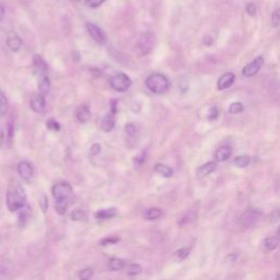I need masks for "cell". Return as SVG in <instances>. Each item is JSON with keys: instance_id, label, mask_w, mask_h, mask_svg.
Here are the masks:
<instances>
[{"instance_id": "25", "label": "cell", "mask_w": 280, "mask_h": 280, "mask_svg": "<svg viewBox=\"0 0 280 280\" xmlns=\"http://www.w3.org/2000/svg\"><path fill=\"white\" fill-rule=\"evenodd\" d=\"M30 210H31V208L28 207V206H25L22 208V209H20V213H19V225H20L21 227H23L25 225V222L28 220V218H30Z\"/></svg>"}, {"instance_id": "34", "label": "cell", "mask_w": 280, "mask_h": 280, "mask_svg": "<svg viewBox=\"0 0 280 280\" xmlns=\"http://www.w3.org/2000/svg\"><path fill=\"white\" fill-rule=\"evenodd\" d=\"M84 1L90 8H98L105 2V0H84Z\"/></svg>"}, {"instance_id": "19", "label": "cell", "mask_w": 280, "mask_h": 280, "mask_svg": "<svg viewBox=\"0 0 280 280\" xmlns=\"http://www.w3.org/2000/svg\"><path fill=\"white\" fill-rule=\"evenodd\" d=\"M51 90V81L47 76H42L39 80V94L43 97H46L50 93Z\"/></svg>"}, {"instance_id": "40", "label": "cell", "mask_w": 280, "mask_h": 280, "mask_svg": "<svg viewBox=\"0 0 280 280\" xmlns=\"http://www.w3.org/2000/svg\"><path fill=\"white\" fill-rule=\"evenodd\" d=\"M145 160H146V153L145 151H142V153L139 154V155H137L136 158H135V163L136 164H142L145 162Z\"/></svg>"}, {"instance_id": "23", "label": "cell", "mask_w": 280, "mask_h": 280, "mask_svg": "<svg viewBox=\"0 0 280 280\" xmlns=\"http://www.w3.org/2000/svg\"><path fill=\"white\" fill-rule=\"evenodd\" d=\"M125 265H126V263H125L124 259L114 257L110 260V263H108V267H110L112 272H118V270L124 269Z\"/></svg>"}, {"instance_id": "16", "label": "cell", "mask_w": 280, "mask_h": 280, "mask_svg": "<svg viewBox=\"0 0 280 280\" xmlns=\"http://www.w3.org/2000/svg\"><path fill=\"white\" fill-rule=\"evenodd\" d=\"M231 154H232V150H231L230 147L222 146L216 151L215 158L218 162H225V161L230 159Z\"/></svg>"}, {"instance_id": "31", "label": "cell", "mask_w": 280, "mask_h": 280, "mask_svg": "<svg viewBox=\"0 0 280 280\" xmlns=\"http://www.w3.org/2000/svg\"><path fill=\"white\" fill-rule=\"evenodd\" d=\"M244 110V106H243V104L240 103V102H234V103H232L230 107H229V112L231 114H238V113H241V112H243Z\"/></svg>"}, {"instance_id": "11", "label": "cell", "mask_w": 280, "mask_h": 280, "mask_svg": "<svg viewBox=\"0 0 280 280\" xmlns=\"http://www.w3.org/2000/svg\"><path fill=\"white\" fill-rule=\"evenodd\" d=\"M7 45L12 51H19L22 46V40L17 33L10 32L7 36Z\"/></svg>"}, {"instance_id": "39", "label": "cell", "mask_w": 280, "mask_h": 280, "mask_svg": "<svg viewBox=\"0 0 280 280\" xmlns=\"http://www.w3.org/2000/svg\"><path fill=\"white\" fill-rule=\"evenodd\" d=\"M280 219V210L276 209L274 210L272 213L269 215V221L270 222H276Z\"/></svg>"}, {"instance_id": "30", "label": "cell", "mask_w": 280, "mask_h": 280, "mask_svg": "<svg viewBox=\"0 0 280 280\" xmlns=\"http://www.w3.org/2000/svg\"><path fill=\"white\" fill-rule=\"evenodd\" d=\"M188 255H189V249H187V248L179 249L174 253V256L177 257L178 260H183V259L186 258Z\"/></svg>"}, {"instance_id": "14", "label": "cell", "mask_w": 280, "mask_h": 280, "mask_svg": "<svg viewBox=\"0 0 280 280\" xmlns=\"http://www.w3.org/2000/svg\"><path fill=\"white\" fill-rule=\"evenodd\" d=\"M115 112L111 111L110 113L105 115L101 123V129L105 132H110L113 130L114 126H115Z\"/></svg>"}, {"instance_id": "7", "label": "cell", "mask_w": 280, "mask_h": 280, "mask_svg": "<svg viewBox=\"0 0 280 280\" xmlns=\"http://www.w3.org/2000/svg\"><path fill=\"white\" fill-rule=\"evenodd\" d=\"M263 65H264L263 57L262 56L256 57L254 60L244 66V68L242 69V75H243L244 77H253V76L257 75L259 73V70L262 69Z\"/></svg>"}, {"instance_id": "43", "label": "cell", "mask_w": 280, "mask_h": 280, "mask_svg": "<svg viewBox=\"0 0 280 280\" xmlns=\"http://www.w3.org/2000/svg\"><path fill=\"white\" fill-rule=\"evenodd\" d=\"M4 12H6V10H4V7H3V4L0 2V22H1L3 20V18H4Z\"/></svg>"}, {"instance_id": "32", "label": "cell", "mask_w": 280, "mask_h": 280, "mask_svg": "<svg viewBox=\"0 0 280 280\" xmlns=\"http://www.w3.org/2000/svg\"><path fill=\"white\" fill-rule=\"evenodd\" d=\"M83 217H84V211L82 209H80V208H76V209L71 212V219L74 221L81 220L83 219Z\"/></svg>"}, {"instance_id": "22", "label": "cell", "mask_w": 280, "mask_h": 280, "mask_svg": "<svg viewBox=\"0 0 280 280\" xmlns=\"http://www.w3.org/2000/svg\"><path fill=\"white\" fill-rule=\"evenodd\" d=\"M279 242L280 241L277 239V236H269V238L265 239L264 241L265 250H266L267 252H273V251H275L278 248Z\"/></svg>"}, {"instance_id": "38", "label": "cell", "mask_w": 280, "mask_h": 280, "mask_svg": "<svg viewBox=\"0 0 280 280\" xmlns=\"http://www.w3.org/2000/svg\"><path fill=\"white\" fill-rule=\"evenodd\" d=\"M125 131L129 137H134L136 135V126L132 124H127L125 127Z\"/></svg>"}, {"instance_id": "47", "label": "cell", "mask_w": 280, "mask_h": 280, "mask_svg": "<svg viewBox=\"0 0 280 280\" xmlns=\"http://www.w3.org/2000/svg\"><path fill=\"white\" fill-rule=\"evenodd\" d=\"M276 280H280V273L277 275V278H276Z\"/></svg>"}, {"instance_id": "5", "label": "cell", "mask_w": 280, "mask_h": 280, "mask_svg": "<svg viewBox=\"0 0 280 280\" xmlns=\"http://www.w3.org/2000/svg\"><path fill=\"white\" fill-rule=\"evenodd\" d=\"M110 84L113 90L117 92H126L131 85V80L124 73H117L110 80Z\"/></svg>"}, {"instance_id": "12", "label": "cell", "mask_w": 280, "mask_h": 280, "mask_svg": "<svg viewBox=\"0 0 280 280\" xmlns=\"http://www.w3.org/2000/svg\"><path fill=\"white\" fill-rule=\"evenodd\" d=\"M18 172L20 174V177L26 179V181L31 179L33 177V168L27 161H21V162L18 164Z\"/></svg>"}, {"instance_id": "15", "label": "cell", "mask_w": 280, "mask_h": 280, "mask_svg": "<svg viewBox=\"0 0 280 280\" xmlns=\"http://www.w3.org/2000/svg\"><path fill=\"white\" fill-rule=\"evenodd\" d=\"M217 169V163L213 162V161H210V162H207L206 164L202 165L201 168L197 169V178H206L207 175L211 174L213 171H216Z\"/></svg>"}, {"instance_id": "2", "label": "cell", "mask_w": 280, "mask_h": 280, "mask_svg": "<svg viewBox=\"0 0 280 280\" xmlns=\"http://www.w3.org/2000/svg\"><path fill=\"white\" fill-rule=\"evenodd\" d=\"M7 207L10 212L19 211L26 205V194L18 179H11L7 189Z\"/></svg>"}, {"instance_id": "44", "label": "cell", "mask_w": 280, "mask_h": 280, "mask_svg": "<svg viewBox=\"0 0 280 280\" xmlns=\"http://www.w3.org/2000/svg\"><path fill=\"white\" fill-rule=\"evenodd\" d=\"M227 258H228V259H229V260H235L236 258H238V255H236V254H234V253H231V254H230L229 256H228V257H227Z\"/></svg>"}, {"instance_id": "1", "label": "cell", "mask_w": 280, "mask_h": 280, "mask_svg": "<svg viewBox=\"0 0 280 280\" xmlns=\"http://www.w3.org/2000/svg\"><path fill=\"white\" fill-rule=\"evenodd\" d=\"M51 194L55 199L56 212L60 216L65 215L74 198V189L71 185L67 182L57 183L51 187Z\"/></svg>"}, {"instance_id": "13", "label": "cell", "mask_w": 280, "mask_h": 280, "mask_svg": "<svg viewBox=\"0 0 280 280\" xmlns=\"http://www.w3.org/2000/svg\"><path fill=\"white\" fill-rule=\"evenodd\" d=\"M33 65H34V69L40 76H46L47 71H49V65L46 64V61L42 58V56L35 55L33 58Z\"/></svg>"}, {"instance_id": "21", "label": "cell", "mask_w": 280, "mask_h": 280, "mask_svg": "<svg viewBox=\"0 0 280 280\" xmlns=\"http://www.w3.org/2000/svg\"><path fill=\"white\" fill-rule=\"evenodd\" d=\"M163 215V212L162 210L160 209V208H155V207H153V208H149V209H147L146 212H145V218L147 220H156V219H159V218L162 217Z\"/></svg>"}, {"instance_id": "33", "label": "cell", "mask_w": 280, "mask_h": 280, "mask_svg": "<svg viewBox=\"0 0 280 280\" xmlns=\"http://www.w3.org/2000/svg\"><path fill=\"white\" fill-rule=\"evenodd\" d=\"M46 126H47V128H49V129H51V130H59L60 129L59 123L55 121L54 118H51V120L47 121Z\"/></svg>"}, {"instance_id": "17", "label": "cell", "mask_w": 280, "mask_h": 280, "mask_svg": "<svg viewBox=\"0 0 280 280\" xmlns=\"http://www.w3.org/2000/svg\"><path fill=\"white\" fill-rule=\"evenodd\" d=\"M76 117H77L78 122L80 123H87L90 121V118H91V111H90V108L88 105H81L80 106L77 113H76Z\"/></svg>"}, {"instance_id": "35", "label": "cell", "mask_w": 280, "mask_h": 280, "mask_svg": "<svg viewBox=\"0 0 280 280\" xmlns=\"http://www.w3.org/2000/svg\"><path fill=\"white\" fill-rule=\"evenodd\" d=\"M272 25L275 27L280 25V9H277V10L272 14Z\"/></svg>"}, {"instance_id": "28", "label": "cell", "mask_w": 280, "mask_h": 280, "mask_svg": "<svg viewBox=\"0 0 280 280\" xmlns=\"http://www.w3.org/2000/svg\"><path fill=\"white\" fill-rule=\"evenodd\" d=\"M120 241L121 239L118 238V236H106V238H104L101 242H100V244H101L102 246H108V245L116 244Z\"/></svg>"}, {"instance_id": "26", "label": "cell", "mask_w": 280, "mask_h": 280, "mask_svg": "<svg viewBox=\"0 0 280 280\" xmlns=\"http://www.w3.org/2000/svg\"><path fill=\"white\" fill-rule=\"evenodd\" d=\"M8 107H9L8 99L6 96H4V93L2 91H0V114L4 115L8 111Z\"/></svg>"}, {"instance_id": "37", "label": "cell", "mask_w": 280, "mask_h": 280, "mask_svg": "<svg viewBox=\"0 0 280 280\" xmlns=\"http://www.w3.org/2000/svg\"><path fill=\"white\" fill-rule=\"evenodd\" d=\"M218 117H219V110L215 106L211 107L209 110V113H208V120L215 121Z\"/></svg>"}, {"instance_id": "6", "label": "cell", "mask_w": 280, "mask_h": 280, "mask_svg": "<svg viewBox=\"0 0 280 280\" xmlns=\"http://www.w3.org/2000/svg\"><path fill=\"white\" fill-rule=\"evenodd\" d=\"M85 28H87V31L90 34V36H91L92 39L98 43V44H100V45L105 44L106 35L101 27L98 26L97 25H94V23L88 22V23H85Z\"/></svg>"}, {"instance_id": "45", "label": "cell", "mask_w": 280, "mask_h": 280, "mask_svg": "<svg viewBox=\"0 0 280 280\" xmlns=\"http://www.w3.org/2000/svg\"><path fill=\"white\" fill-rule=\"evenodd\" d=\"M2 142H3V132L0 130V148H1Z\"/></svg>"}, {"instance_id": "46", "label": "cell", "mask_w": 280, "mask_h": 280, "mask_svg": "<svg viewBox=\"0 0 280 280\" xmlns=\"http://www.w3.org/2000/svg\"><path fill=\"white\" fill-rule=\"evenodd\" d=\"M276 236H277V239L280 241V228L277 230V233H276Z\"/></svg>"}, {"instance_id": "3", "label": "cell", "mask_w": 280, "mask_h": 280, "mask_svg": "<svg viewBox=\"0 0 280 280\" xmlns=\"http://www.w3.org/2000/svg\"><path fill=\"white\" fill-rule=\"evenodd\" d=\"M146 87L153 93L162 94L170 89V81L162 74H153L146 79Z\"/></svg>"}, {"instance_id": "18", "label": "cell", "mask_w": 280, "mask_h": 280, "mask_svg": "<svg viewBox=\"0 0 280 280\" xmlns=\"http://www.w3.org/2000/svg\"><path fill=\"white\" fill-rule=\"evenodd\" d=\"M117 213L116 208H106V209H101V210H98L96 213H94V216H96L97 219L100 220H107V219H111V218L115 217Z\"/></svg>"}, {"instance_id": "9", "label": "cell", "mask_w": 280, "mask_h": 280, "mask_svg": "<svg viewBox=\"0 0 280 280\" xmlns=\"http://www.w3.org/2000/svg\"><path fill=\"white\" fill-rule=\"evenodd\" d=\"M235 81V75L233 73H226L218 79V90L224 91V90L229 89Z\"/></svg>"}, {"instance_id": "41", "label": "cell", "mask_w": 280, "mask_h": 280, "mask_svg": "<svg viewBox=\"0 0 280 280\" xmlns=\"http://www.w3.org/2000/svg\"><path fill=\"white\" fill-rule=\"evenodd\" d=\"M90 153H91L92 155H98L100 153H101V146L99 144H94L91 147V150H90Z\"/></svg>"}, {"instance_id": "8", "label": "cell", "mask_w": 280, "mask_h": 280, "mask_svg": "<svg viewBox=\"0 0 280 280\" xmlns=\"http://www.w3.org/2000/svg\"><path fill=\"white\" fill-rule=\"evenodd\" d=\"M154 45V36L151 33H144L141 34L138 41V50L142 55H146L151 51Z\"/></svg>"}, {"instance_id": "29", "label": "cell", "mask_w": 280, "mask_h": 280, "mask_svg": "<svg viewBox=\"0 0 280 280\" xmlns=\"http://www.w3.org/2000/svg\"><path fill=\"white\" fill-rule=\"evenodd\" d=\"M93 276V270L91 268L82 269L81 272L78 274V277L80 280H90Z\"/></svg>"}, {"instance_id": "10", "label": "cell", "mask_w": 280, "mask_h": 280, "mask_svg": "<svg viewBox=\"0 0 280 280\" xmlns=\"http://www.w3.org/2000/svg\"><path fill=\"white\" fill-rule=\"evenodd\" d=\"M30 105L32 110L35 113H44L46 108L45 98L41 96V94H35V96H33L31 99Z\"/></svg>"}, {"instance_id": "27", "label": "cell", "mask_w": 280, "mask_h": 280, "mask_svg": "<svg viewBox=\"0 0 280 280\" xmlns=\"http://www.w3.org/2000/svg\"><path fill=\"white\" fill-rule=\"evenodd\" d=\"M142 272V267L139 264H130L127 268V275L128 276H137Z\"/></svg>"}, {"instance_id": "24", "label": "cell", "mask_w": 280, "mask_h": 280, "mask_svg": "<svg viewBox=\"0 0 280 280\" xmlns=\"http://www.w3.org/2000/svg\"><path fill=\"white\" fill-rule=\"evenodd\" d=\"M250 163H251V158L249 155H239V156H236L233 161V164L235 165V167L240 168V169L246 168Z\"/></svg>"}, {"instance_id": "20", "label": "cell", "mask_w": 280, "mask_h": 280, "mask_svg": "<svg viewBox=\"0 0 280 280\" xmlns=\"http://www.w3.org/2000/svg\"><path fill=\"white\" fill-rule=\"evenodd\" d=\"M154 171H155L156 173H159L160 175H162V177L168 178H171L173 175L172 168H170L169 165H167V164H162V163L155 164Z\"/></svg>"}, {"instance_id": "48", "label": "cell", "mask_w": 280, "mask_h": 280, "mask_svg": "<svg viewBox=\"0 0 280 280\" xmlns=\"http://www.w3.org/2000/svg\"><path fill=\"white\" fill-rule=\"evenodd\" d=\"M71 1H79V0H71Z\"/></svg>"}, {"instance_id": "42", "label": "cell", "mask_w": 280, "mask_h": 280, "mask_svg": "<svg viewBox=\"0 0 280 280\" xmlns=\"http://www.w3.org/2000/svg\"><path fill=\"white\" fill-rule=\"evenodd\" d=\"M246 11H248V13L250 14V16H254V14L256 13V7H255V4L249 3L248 6H246Z\"/></svg>"}, {"instance_id": "36", "label": "cell", "mask_w": 280, "mask_h": 280, "mask_svg": "<svg viewBox=\"0 0 280 280\" xmlns=\"http://www.w3.org/2000/svg\"><path fill=\"white\" fill-rule=\"evenodd\" d=\"M40 207L43 210V212H46L47 208H49V198L46 197V195H42L40 198Z\"/></svg>"}, {"instance_id": "4", "label": "cell", "mask_w": 280, "mask_h": 280, "mask_svg": "<svg viewBox=\"0 0 280 280\" xmlns=\"http://www.w3.org/2000/svg\"><path fill=\"white\" fill-rule=\"evenodd\" d=\"M263 212L257 208H250L242 213L239 218V224L243 228H252L262 219Z\"/></svg>"}]
</instances>
